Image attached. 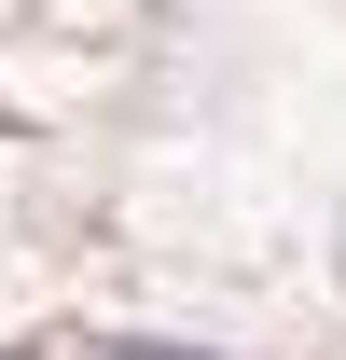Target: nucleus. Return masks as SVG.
I'll use <instances>...</instances> for the list:
<instances>
[{
    "label": "nucleus",
    "instance_id": "f257e3e1",
    "mask_svg": "<svg viewBox=\"0 0 346 360\" xmlns=\"http://www.w3.org/2000/svg\"><path fill=\"white\" fill-rule=\"evenodd\" d=\"M111 360H194V347H111Z\"/></svg>",
    "mask_w": 346,
    "mask_h": 360
}]
</instances>
